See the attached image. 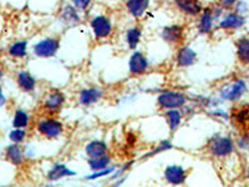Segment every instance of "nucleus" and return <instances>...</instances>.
Here are the masks:
<instances>
[{
    "label": "nucleus",
    "instance_id": "16",
    "mask_svg": "<svg viewBox=\"0 0 249 187\" xmlns=\"http://www.w3.org/2000/svg\"><path fill=\"white\" fill-rule=\"evenodd\" d=\"M150 0H126V8L128 13L135 18H141L147 10Z\"/></svg>",
    "mask_w": 249,
    "mask_h": 187
},
{
    "label": "nucleus",
    "instance_id": "23",
    "mask_svg": "<svg viewBox=\"0 0 249 187\" xmlns=\"http://www.w3.org/2000/svg\"><path fill=\"white\" fill-rule=\"evenodd\" d=\"M26 51H28V43L21 40V41H15L9 46V55L13 57H25Z\"/></svg>",
    "mask_w": 249,
    "mask_h": 187
},
{
    "label": "nucleus",
    "instance_id": "27",
    "mask_svg": "<svg viewBox=\"0 0 249 187\" xmlns=\"http://www.w3.org/2000/svg\"><path fill=\"white\" fill-rule=\"evenodd\" d=\"M233 119L237 125H247L249 124V108L244 106V108H239L237 111L233 112Z\"/></svg>",
    "mask_w": 249,
    "mask_h": 187
},
{
    "label": "nucleus",
    "instance_id": "31",
    "mask_svg": "<svg viewBox=\"0 0 249 187\" xmlns=\"http://www.w3.org/2000/svg\"><path fill=\"white\" fill-rule=\"evenodd\" d=\"M111 172H113V168H105V170L95 171V173H93V175L88 176L86 179H88V180H96V179H99V177H104V176H106L107 173H111Z\"/></svg>",
    "mask_w": 249,
    "mask_h": 187
},
{
    "label": "nucleus",
    "instance_id": "26",
    "mask_svg": "<svg viewBox=\"0 0 249 187\" xmlns=\"http://www.w3.org/2000/svg\"><path fill=\"white\" fill-rule=\"evenodd\" d=\"M29 125V115L26 111L21 110V109H18L15 111L14 120H13V126L15 129H24Z\"/></svg>",
    "mask_w": 249,
    "mask_h": 187
},
{
    "label": "nucleus",
    "instance_id": "13",
    "mask_svg": "<svg viewBox=\"0 0 249 187\" xmlns=\"http://www.w3.org/2000/svg\"><path fill=\"white\" fill-rule=\"evenodd\" d=\"M17 84L25 93H33L36 86V80L26 70H20L17 74Z\"/></svg>",
    "mask_w": 249,
    "mask_h": 187
},
{
    "label": "nucleus",
    "instance_id": "24",
    "mask_svg": "<svg viewBox=\"0 0 249 187\" xmlns=\"http://www.w3.org/2000/svg\"><path fill=\"white\" fill-rule=\"evenodd\" d=\"M142 37V31L139 28H131L126 31V43L130 49H136Z\"/></svg>",
    "mask_w": 249,
    "mask_h": 187
},
{
    "label": "nucleus",
    "instance_id": "33",
    "mask_svg": "<svg viewBox=\"0 0 249 187\" xmlns=\"http://www.w3.org/2000/svg\"><path fill=\"white\" fill-rule=\"evenodd\" d=\"M238 144H239V146H241V148L249 149V133L248 135H243V136L239 139Z\"/></svg>",
    "mask_w": 249,
    "mask_h": 187
},
{
    "label": "nucleus",
    "instance_id": "11",
    "mask_svg": "<svg viewBox=\"0 0 249 187\" xmlns=\"http://www.w3.org/2000/svg\"><path fill=\"white\" fill-rule=\"evenodd\" d=\"M197 60V54L196 51L192 50L188 46H183L177 51V56H176V61L177 65L181 68H187V66H192Z\"/></svg>",
    "mask_w": 249,
    "mask_h": 187
},
{
    "label": "nucleus",
    "instance_id": "12",
    "mask_svg": "<svg viewBox=\"0 0 249 187\" xmlns=\"http://www.w3.org/2000/svg\"><path fill=\"white\" fill-rule=\"evenodd\" d=\"M244 23H246V19H244L243 15L239 14V13H230L222 20L219 28L226 29V30H235V29L242 28Z\"/></svg>",
    "mask_w": 249,
    "mask_h": 187
},
{
    "label": "nucleus",
    "instance_id": "22",
    "mask_svg": "<svg viewBox=\"0 0 249 187\" xmlns=\"http://www.w3.org/2000/svg\"><path fill=\"white\" fill-rule=\"evenodd\" d=\"M166 117H167V122L171 131H175L179 128V125H181L182 122V112L179 111V109L167 110V112H166Z\"/></svg>",
    "mask_w": 249,
    "mask_h": 187
},
{
    "label": "nucleus",
    "instance_id": "14",
    "mask_svg": "<svg viewBox=\"0 0 249 187\" xmlns=\"http://www.w3.org/2000/svg\"><path fill=\"white\" fill-rule=\"evenodd\" d=\"M102 95H104V91L100 90V89L89 88V89H85V90H82L81 93H80L79 101L80 104L84 106L92 105V104H95V102H97L100 99H101Z\"/></svg>",
    "mask_w": 249,
    "mask_h": 187
},
{
    "label": "nucleus",
    "instance_id": "21",
    "mask_svg": "<svg viewBox=\"0 0 249 187\" xmlns=\"http://www.w3.org/2000/svg\"><path fill=\"white\" fill-rule=\"evenodd\" d=\"M75 172L71 171L70 168H68L64 164H57L55 165L54 168H51L48 173V179L50 181H56V180L62 179V177H66V176H74Z\"/></svg>",
    "mask_w": 249,
    "mask_h": 187
},
{
    "label": "nucleus",
    "instance_id": "30",
    "mask_svg": "<svg viewBox=\"0 0 249 187\" xmlns=\"http://www.w3.org/2000/svg\"><path fill=\"white\" fill-rule=\"evenodd\" d=\"M171 149H172V144H171L170 141H163V142H161V144H160L159 146H157V148L155 149V150L151 151V152H148L147 155L144 156V157H150V156H155V155H157V153H160V152H163V151L171 150Z\"/></svg>",
    "mask_w": 249,
    "mask_h": 187
},
{
    "label": "nucleus",
    "instance_id": "17",
    "mask_svg": "<svg viewBox=\"0 0 249 187\" xmlns=\"http://www.w3.org/2000/svg\"><path fill=\"white\" fill-rule=\"evenodd\" d=\"M85 151L90 159H97V157L105 156L107 153V145L104 141L95 140V141H91L86 145Z\"/></svg>",
    "mask_w": 249,
    "mask_h": 187
},
{
    "label": "nucleus",
    "instance_id": "4",
    "mask_svg": "<svg viewBox=\"0 0 249 187\" xmlns=\"http://www.w3.org/2000/svg\"><path fill=\"white\" fill-rule=\"evenodd\" d=\"M91 28L96 39H106L112 34V24L105 15H97L91 20Z\"/></svg>",
    "mask_w": 249,
    "mask_h": 187
},
{
    "label": "nucleus",
    "instance_id": "2",
    "mask_svg": "<svg viewBox=\"0 0 249 187\" xmlns=\"http://www.w3.org/2000/svg\"><path fill=\"white\" fill-rule=\"evenodd\" d=\"M234 151L233 140L228 136H215L211 141V153L217 157H227Z\"/></svg>",
    "mask_w": 249,
    "mask_h": 187
},
{
    "label": "nucleus",
    "instance_id": "20",
    "mask_svg": "<svg viewBox=\"0 0 249 187\" xmlns=\"http://www.w3.org/2000/svg\"><path fill=\"white\" fill-rule=\"evenodd\" d=\"M5 157L8 161H10L14 165H20L24 159V151L20 148L19 144L9 145L5 150Z\"/></svg>",
    "mask_w": 249,
    "mask_h": 187
},
{
    "label": "nucleus",
    "instance_id": "8",
    "mask_svg": "<svg viewBox=\"0 0 249 187\" xmlns=\"http://www.w3.org/2000/svg\"><path fill=\"white\" fill-rule=\"evenodd\" d=\"M128 69H130L131 74L133 75L143 74L147 71L148 61L141 51L133 53L132 56L130 57V61H128Z\"/></svg>",
    "mask_w": 249,
    "mask_h": 187
},
{
    "label": "nucleus",
    "instance_id": "9",
    "mask_svg": "<svg viewBox=\"0 0 249 187\" xmlns=\"http://www.w3.org/2000/svg\"><path fill=\"white\" fill-rule=\"evenodd\" d=\"M164 179L171 185H182L187 180V172L182 166L172 165L164 171Z\"/></svg>",
    "mask_w": 249,
    "mask_h": 187
},
{
    "label": "nucleus",
    "instance_id": "10",
    "mask_svg": "<svg viewBox=\"0 0 249 187\" xmlns=\"http://www.w3.org/2000/svg\"><path fill=\"white\" fill-rule=\"evenodd\" d=\"M183 26L177 25V24H173V25L166 26V28L162 30V37L166 43L171 44V45H176V44H179L183 39Z\"/></svg>",
    "mask_w": 249,
    "mask_h": 187
},
{
    "label": "nucleus",
    "instance_id": "6",
    "mask_svg": "<svg viewBox=\"0 0 249 187\" xmlns=\"http://www.w3.org/2000/svg\"><path fill=\"white\" fill-rule=\"evenodd\" d=\"M247 91V84L244 80H235L234 82L227 85L226 88L222 90L221 96L223 100L227 101H238L243 96Z\"/></svg>",
    "mask_w": 249,
    "mask_h": 187
},
{
    "label": "nucleus",
    "instance_id": "35",
    "mask_svg": "<svg viewBox=\"0 0 249 187\" xmlns=\"http://www.w3.org/2000/svg\"><path fill=\"white\" fill-rule=\"evenodd\" d=\"M247 177L249 179V165H248V168H247Z\"/></svg>",
    "mask_w": 249,
    "mask_h": 187
},
{
    "label": "nucleus",
    "instance_id": "34",
    "mask_svg": "<svg viewBox=\"0 0 249 187\" xmlns=\"http://www.w3.org/2000/svg\"><path fill=\"white\" fill-rule=\"evenodd\" d=\"M221 3L223 8H231L237 3V0H221Z\"/></svg>",
    "mask_w": 249,
    "mask_h": 187
},
{
    "label": "nucleus",
    "instance_id": "18",
    "mask_svg": "<svg viewBox=\"0 0 249 187\" xmlns=\"http://www.w3.org/2000/svg\"><path fill=\"white\" fill-rule=\"evenodd\" d=\"M213 19H214V13H213L212 9L207 8L201 13L198 30L201 31L202 34H208V33H211V30L213 28Z\"/></svg>",
    "mask_w": 249,
    "mask_h": 187
},
{
    "label": "nucleus",
    "instance_id": "29",
    "mask_svg": "<svg viewBox=\"0 0 249 187\" xmlns=\"http://www.w3.org/2000/svg\"><path fill=\"white\" fill-rule=\"evenodd\" d=\"M26 132L24 129H14L13 131H10L9 133V139L12 140L14 144H20V142H23L25 140Z\"/></svg>",
    "mask_w": 249,
    "mask_h": 187
},
{
    "label": "nucleus",
    "instance_id": "32",
    "mask_svg": "<svg viewBox=\"0 0 249 187\" xmlns=\"http://www.w3.org/2000/svg\"><path fill=\"white\" fill-rule=\"evenodd\" d=\"M92 0H74V6L79 10H85Z\"/></svg>",
    "mask_w": 249,
    "mask_h": 187
},
{
    "label": "nucleus",
    "instance_id": "19",
    "mask_svg": "<svg viewBox=\"0 0 249 187\" xmlns=\"http://www.w3.org/2000/svg\"><path fill=\"white\" fill-rule=\"evenodd\" d=\"M235 53H237L238 60L248 65L249 64V37H241L235 41Z\"/></svg>",
    "mask_w": 249,
    "mask_h": 187
},
{
    "label": "nucleus",
    "instance_id": "7",
    "mask_svg": "<svg viewBox=\"0 0 249 187\" xmlns=\"http://www.w3.org/2000/svg\"><path fill=\"white\" fill-rule=\"evenodd\" d=\"M65 104V95L60 90H51L46 94L43 106L48 112H56Z\"/></svg>",
    "mask_w": 249,
    "mask_h": 187
},
{
    "label": "nucleus",
    "instance_id": "1",
    "mask_svg": "<svg viewBox=\"0 0 249 187\" xmlns=\"http://www.w3.org/2000/svg\"><path fill=\"white\" fill-rule=\"evenodd\" d=\"M187 99L182 93H177V91H164V93L160 94V96L157 97V104L160 108L167 109V110H172V109H181L184 106Z\"/></svg>",
    "mask_w": 249,
    "mask_h": 187
},
{
    "label": "nucleus",
    "instance_id": "28",
    "mask_svg": "<svg viewBox=\"0 0 249 187\" xmlns=\"http://www.w3.org/2000/svg\"><path fill=\"white\" fill-rule=\"evenodd\" d=\"M62 18L68 21V23L72 24V23H76L79 21V15H77L76 10L74 9V6H66L64 13H62Z\"/></svg>",
    "mask_w": 249,
    "mask_h": 187
},
{
    "label": "nucleus",
    "instance_id": "25",
    "mask_svg": "<svg viewBox=\"0 0 249 187\" xmlns=\"http://www.w3.org/2000/svg\"><path fill=\"white\" fill-rule=\"evenodd\" d=\"M110 161V157L107 155H105L101 156V157H97V159H89V166L93 171H101L108 168Z\"/></svg>",
    "mask_w": 249,
    "mask_h": 187
},
{
    "label": "nucleus",
    "instance_id": "15",
    "mask_svg": "<svg viewBox=\"0 0 249 187\" xmlns=\"http://www.w3.org/2000/svg\"><path fill=\"white\" fill-rule=\"evenodd\" d=\"M175 4L179 10L193 17L199 15V13L203 12L199 0H175Z\"/></svg>",
    "mask_w": 249,
    "mask_h": 187
},
{
    "label": "nucleus",
    "instance_id": "5",
    "mask_svg": "<svg viewBox=\"0 0 249 187\" xmlns=\"http://www.w3.org/2000/svg\"><path fill=\"white\" fill-rule=\"evenodd\" d=\"M60 48V41L55 37H46L34 46V53L39 57L54 56Z\"/></svg>",
    "mask_w": 249,
    "mask_h": 187
},
{
    "label": "nucleus",
    "instance_id": "3",
    "mask_svg": "<svg viewBox=\"0 0 249 187\" xmlns=\"http://www.w3.org/2000/svg\"><path fill=\"white\" fill-rule=\"evenodd\" d=\"M37 131L48 139H56L64 132V125L55 119H44L37 124Z\"/></svg>",
    "mask_w": 249,
    "mask_h": 187
}]
</instances>
